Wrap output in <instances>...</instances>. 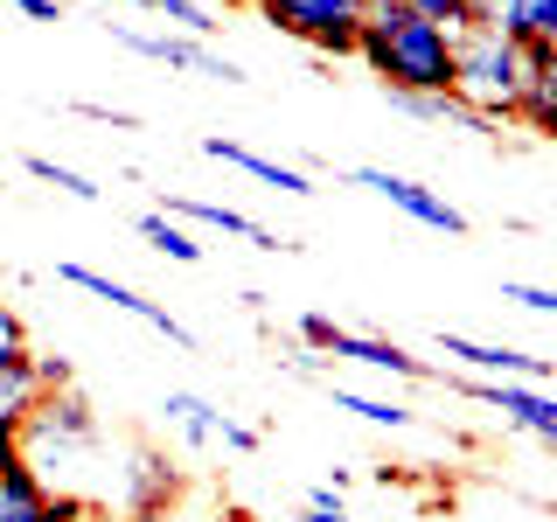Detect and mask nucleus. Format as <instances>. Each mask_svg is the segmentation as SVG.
<instances>
[{
  "instance_id": "423d86ee",
  "label": "nucleus",
  "mask_w": 557,
  "mask_h": 522,
  "mask_svg": "<svg viewBox=\"0 0 557 522\" xmlns=\"http://www.w3.org/2000/svg\"><path fill=\"white\" fill-rule=\"evenodd\" d=\"M453 390L474 397V405H487V411H502L509 425L530 432V439L557 446V397H550V390H536V383H509V376H460Z\"/></svg>"
},
{
  "instance_id": "72a5a7b5",
  "label": "nucleus",
  "mask_w": 557,
  "mask_h": 522,
  "mask_svg": "<svg viewBox=\"0 0 557 522\" xmlns=\"http://www.w3.org/2000/svg\"><path fill=\"white\" fill-rule=\"evenodd\" d=\"M362 8H383V0H362Z\"/></svg>"
},
{
  "instance_id": "cd10ccee",
  "label": "nucleus",
  "mask_w": 557,
  "mask_h": 522,
  "mask_svg": "<svg viewBox=\"0 0 557 522\" xmlns=\"http://www.w3.org/2000/svg\"><path fill=\"white\" fill-rule=\"evenodd\" d=\"M8 8L35 14V22H63V0H8Z\"/></svg>"
},
{
  "instance_id": "aec40b11",
  "label": "nucleus",
  "mask_w": 557,
  "mask_h": 522,
  "mask_svg": "<svg viewBox=\"0 0 557 522\" xmlns=\"http://www.w3.org/2000/svg\"><path fill=\"white\" fill-rule=\"evenodd\" d=\"M516 119L530 133H544V139H557V84L550 77H536L530 91H522V104H516Z\"/></svg>"
},
{
  "instance_id": "ddd939ff",
  "label": "nucleus",
  "mask_w": 557,
  "mask_h": 522,
  "mask_svg": "<svg viewBox=\"0 0 557 522\" xmlns=\"http://www.w3.org/2000/svg\"><path fill=\"white\" fill-rule=\"evenodd\" d=\"M161 216H174V223H209V231H223V237H251L258 251H300L293 237H278V231H265V223H251L244 209L202 202V196H161Z\"/></svg>"
},
{
  "instance_id": "f257e3e1",
  "label": "nucleus",
  "mask_w": 557,
  "mask_h": 522,
  "mask_svg": "<svg viewBox=\"0 0 557 522\" xmlns=\"http://www.w3.org/2000/svg\"><path fill=\"white\" fill-rule=\"evenodd\" d=\"M356 57L383 77V91H418V98H453V35L418 22L411 0H383L362 8Z\"/></svg>"
},
{
  "instance_id": "c756f323",
  "label": "nucleus",
  "mask_w": 557,
  "mask_h": 522,
  "mask_svg": "<svg viewBox=\"0 0 557 522\" xmlns=\"http://www.w3.org/2000/svg\"><path fill=\"white\" fill-rule=\"evenodd\" d=\"M286 370H293V376H321V356H313V348H293Z\"/></svg>"
},
{
  "instance_id": "a878e982",
  "label": "nucleus",
  "mask_w": 557,
  "mask_h": 522,
  "mask_svg": "<svg viewBox=\"0 0 557 522\" xmlns=\"http://www.w3.org/2000/svg\"><path fill=\"white\" fill-rule=\"evenodd\" d=\"M35 383H42V390H70L77 370H70V356H35Z\"/></svg>"
},
{
  "instance_id": "f8f14e48",
  "label": "nucleus",
  "mask_w": 557,
  "mask_h": 522,
  "mask_svg": "<svg viewBox=\"0 0 557 522\" xmlns=\"http://www.w3.org/2000/svg\"><path fill=\"white\" fill-rule=\"evenodd\" d=\"M440 356L460 362L467 376H509V383H544L550 362L544 356H522V348H495V341H467L453 335V327H440Z\"/></svg>"
},
{
  "instance_id": "1a4fd4ad",
  "label": "nucleus",
  "mask_w": 557,
  "mask_h": 522,
  "mask_svg": "<svg viewBox=\"0 0 557 522\" xmlns=\"http://www.w3.org/2000/svg\"><path fill=\"white\" fill-rule=\"evenodd\" d=\"M57 278H63V286H84V293H91V300L119 307V313H133V321H147L153 335H168L174 348H196V335H188V327L174 321V313H168L161 300H147V293H133L126 278H104V272H91V265H57Z\"/></svg>"
},
{
  "instance_id": "7c9ffc66",
  "label": "nucleus",
  "mask_w": 557,
  "mask_h": 522,
  "mask_svg": "<svg viewBox=\"0 0 557 522\" xmlns=\"http://www.w3.org/2000/svg\"><path fill=\"white\" fill-rule=\"evenodd\" d=\"M22 460V425H0V467Z\"/></svg>"
},
{
  "instance_id": "9b49d317",
  "label": "nucleus",
  "mask_w": 557,
  "mask_h": 522,
  "mask_svg": "<svg viewBox=\"0 0 557 522\" xmlns=\"http://www.w3.org/2000/svg\"><path fill=\"white\" fill-rule=\"evenodd\" d=\"M112 42H126L133 57H147V63H168V70H196V77L244 84V70H237L231 57H216L209 42H188V35H139V28H112Z\"/></svg>"
},
{
  "instance_id": "20e7f679",
  "label": "nucleus",
  "mask_w": 557,
  "mask_h": 522,
  "mask_svg": "<svg viewBox=\"0 0 557 522\" xmlns=\"http://www.w3.org/2000/svg\"><path fill=\"white\" fill-rule=\"evenodd\" d=\"M258 22H272L278 35L321 49V57H356L362 35V0H251Z\"/></svg>"
},
{
  "instance_id": "f704fd0d",
  "label": "nucleus",
  "mask_w": 557,
  "mask_h": 522,
  "mask_svg": "<svg viewBox=\"0 0 557 522\" xmlns=\"http://www.w3.org/2000/svg\"><path fill=\"white\" fill-rule=\"evenodd\" d=\"M0 286H8V272H0Z\"/></svg>"
},
{
  "instance_id": "393cba45",
  "label": "nucleus",
  "mask_w": 557,
  "mask_h": 522,
  "mask_svg": "<svg viewBox=\"0 0 557 522\" xmlns=\"http://www.w3.org/2000/svg\"><path fill=\"white\" fill-rule=\"evenodd\" d=\"M300 522H356V515L342 509V495H335V487H321V495H307V509H300Z\"/></svg>"
},
{
  "instance_id": "b1692460",
  "label": "nucleus",
  "mask_w": 557,
  "mask_h": 522,
  "mask_svg": "<svg viewBox=\"0 0 557 522\" xmlns=\"http://www.w3.org/2000/svg\"><path fill=\"white\" fill-rule=\"evenodd\" d=\"M502 300L530 307V313H557V286H530V278H502Z\"/></svg>"
},
{
  "instance_id": "4468645a",
  "label": "nucleus",
  "mask_w": 557,
  "mask_h": 522,
  "mask_svg": "<svg viewBox=\"0 0 557 522\" xmlns=\"http://www.w3.org/2000/svg\"><path fill=\"white\" fill-rule=\"evenodd\" d=\"M474 28H495L530 49L557 28V0H474Z\"/></svg>"
},
{
  "instance_id": "a211bd4d",
  "label": "nucleus",
  "mask_w": 557,
  "mask_h": 522,
  "mask_svg": "<svg viewBox=\"0 0 557 522\" xmlns=\"http://www.w3.org/2000/svg\"><path fill=\"white\" fill-rule=\"evenodd\" d=\"M139 237H147L153 251H168L174 265H202V244L188 237V223H174V216H161V209H147V216H139Z\"/></svg>"
},
{
  "instance_id": "412c9836",
  "label": "nucleus",
  "mask_w": 557,
  "mask_h": 522,
  "mask_svg": "<svg viewBox=\"0 0 557 522\" xmlns=\"http://www.w3.org/2000/svg\"><path fill=\"white\" fill-rule=\"evenodd\" d=\"M28 174L35 182H49V188H63V196H77V202H98L104 188L91 182V174H77V167H57L49 153H28Z\"/></svg>"
},
{
  "instance_id": "dca6fc26",
  "label": "nucleus",
  "mask_w": 557,
  "mask_h": 522,
  "mask_svg": "<svg viewBox=\"0 0 557 522\" xmlns=\"http://www.w3.org/2000/svg\"><path fill=\"white\" fill-rule=\"evenodd\" d=\"M202 153H209V161H223V167H244L251 182L278 188V196H313V182H307L300 167H278V161H265V153H251V147H237V139H223V133H209Z\"/></svg>"
},
{
  "instance_id": "7ed1b4c3",
  "label": "nucleus",
  "mask_w": 557,
  "mask_h": 522,
  "mask_svg": "<svg viewBox=\"0 0 557 522\" xmlns=\"http://www.w3.org/2000/svg\"><path fill=\"white\" fill-rule=\"evenodd\" d=\"M530 84H536V70H530V49L522 42H509V35H495V28L453 35V98H460L467 112H481L487 126L516 119V104H522Z\"/></svg>"
},
{
  "instance_id": "5701e85b",
  "label": "nucleus",
  "mask_w": 557,
  "mask_h": 522,
  "mask_svg": "<svg viewBox=\"0 0 557 522\" xmlns=\"http://www.w3.org/2000/svg\"><path fill=\"white\" fill-rule=\"evenodd\" d=\"M411 14H418V22H432V28H446V35L474 28V0H411Z\"/></svg>"
},
{
  "instance_id": "2f4dec72",
  "label": "nucleus",
  "mask_w": 557,
  "mask_h": 522,
  "mask_svg": "<svg viewBox=\"0 0 557 522\" xmlns=\"http://www.w3.org/2000/svg\"><path fill=\"white\" fill-rule=\"evenodd\" d=\"M223 8H251V0H223Z\"/></svg>"
},
{
  "instance_id": "6ab92c4d",
  "label": "nucleus",
  "mask_w": 557,
  "mask_h": 522,
  "mask_svg": "<svg viewBox=\"0 0 557 522\" xmlns=\"http://www.w3.org/2000/svg\"><path fill=\"white\" fill-rule=\"evenodd\" d=\"M335 411H356V418H370V425H391V432L418 425V411L391 405V397H362V390H335Z\"/></svg>"
},
{
  "instance_id": "f03ea898",
  "label": "nucleus",
  "mask_w": 557,
  "mask_h": 522,
  "mask_svg": "<svg viewBox=\"0 0 557 522\" xmlns=\"http://www.w3.org/2000/svg\"><path fill=\"white\" fill-rule=\"evenodd\" d=\"M98 446H104V425H98L91 397H84L77 383H70V390H42L35 411L22 418V460L57 487V495H70V474L91 467Z\"/></svg>"
},
{
  "instance_id": "9d476101",
  "label": "nucleus",
  "mask_w": 557,
  "mask_h": 522,
  "mask_svg": "<svg viewBox=\"0 0 557 522\" xmlns=\"http://www.w3.org/2000/svg\"><path fill=\"white\" fill-rule=\"evenodd\" d=\"M112 501H119V515L168 509V501H182V474L168 467V452L133 446V452H126V467H119V481H112Z\"/></svg>"
},
{
  "instance_id": "473e14b6",
  "label": "nucleus",
  "mask_w": 557,
  "mask_h": 522,
  "mask_svg": "<svg viewBox=\"0 0 557 522\" xmlns=\"http://www.w3.org/2000/svg\"><path fill=\"white\" fill-rule=\"evenodd\" d=\"M133 8H153V0H133Z\"/></svg>"
},
{
  "instance_id": "6e6552de",
  "label": "nucleus",
  "mask_w": 557,
  "mask_h": 522,
  "mask_svg": "<svg viewBox=\"0 0 557 522\" xmlns=\"http://www.w3.org/2000/svg\"><path fill=\"white\" fill-rule=\"evenodd\" d=\"M168 425L174 432H182V439L188 446H231V452H258V446H265V432H258V425H237V418L231 411H216V405H209V397H196V390H168Z\"/></svg>"
},
{
  "instance_id": "4be33fe9",
  "label": "nucleus",
  "mask_w": 557,
  "mask_h": 522,
  "mask_svg": "<svg viewBox=\"0 0 557 522\" xmlns=\"http://www.w3.org/2000/svg\"><path fill=\"white\" fill-rule=\"evenodd\" d=\"M153 14H168L174 35H188V42L216 35V22H209V8H202V0H153Z\"/></svg>"
},
{
  "instance_id": "bb28decb",
  "label": "nucleus",
  "mask_w": 557,
  "mask_h": 522,
  "mask_svg": "<svg viewBox=\"0 0 557 522\" xmlns=\"http://www.w3.org/2000/svg\"><path fill=\"white\" fill-rule=\"evenodd\" d=\"M126 522H216V515H196V509H182V501H168V509H147V515H126Z\"/></svg>"
},
{
  "instance_id": "f3484780",
  "label": "nucleus",
  "mask_w": 557,
  "mask_h": 522,
  "mask_svg": "<svg viewBox=\"0 0 557 522\" xmlns=\"http://www.w3.org/2000/svg\"><path fill=\"white\" fill-rule=\"evenodd\" d=\"M35 397H42V383H35V348H8V356H0V425H22L35 411Z\"/></svg>"
},
{
  "instance_id": "c85d7f7f",
  "label": "nucleus",
  "mask_w": 557,
  "mask_h": 522,
  "mask_svg": "<svg viewBox=\"0 0 557 522\" xmlns=\"http://www.w3.org/2000/svg\"><path fill=\"white\" fill-rule=\"evenodd\" d=\"M77 119H98V126H133V112H112V104H77Z\"/></svg>"
},
{
  "instance_id": "2eb2a0df",
  "label": "nucleus",
  "mask_w": 557,
  "mask_h": 522,
  "mask_svg": "<svg viewBox=\"0 0 557 522\" xmlns=\"http://www.w3.org/2000/svg\"><path fill=\"white\" fill-rule=\"evenodd\" d=\"M321 356H342V362H362V370H383V376H405V383H425L432 370L418 356H405L397 341H383V335H348V327H335L327 335Z\"/></svg>"
},
{
  "instance_id": "0eeeda50",
  "label": "nucleus",
  "mask_w": 557,
  "mask_h": 522,
  "mask_svg": "<svg viewBox=\"0 0 557 522\" xmlns=\"http://www.w3.org/2000/svg\"><path fill=\"white\" fill-rule=\"evenodd\" d=\"M356 188H370V196H383L391 209H405L411 223H425V231L467 237V216H460V209H453L446 196H432L425 182H411V174H391V167H356Z\"/></svg>"
},
{
  "instance_id": "39448f33",
  "label": "nucleus",
  "mask_w": 557,
  "mask_h": 522,
  "mask_svg": "<svg viewBox=\"0 0 557 522\" xmlns=\"http://www.w3.org/2000/svg\"><path fill=\"white\" fill-rule=\"evenodd\" d=\"M98 501L91 495H57L28 460L0 467V522H91Z\"/></svg>"
}]
</instances>
